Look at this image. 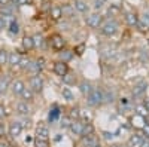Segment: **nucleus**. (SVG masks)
<instances>
[{
    "label": "nucleus",
    "mask_w": 149,
    "mask_h": 147,
    "mask_svg": "<svg viewBox=\"0 0 149 147\" xmlns=\"http://www.w3.org/2000/svg\"><path fill=\"white\" fill-rule=\"evenodd\" d=\"M85 104L90 108H97L104 106V98H103V86H94V89L90 92L88 97H85Z\"/></svg>",
    "instance_id": "nucleus-1"
},
{
    "label": "nucleus",
    "mask_w": 149,
    "mask_h": 147,
    "mask_svg": "<svg viewBox=\"0 0 149 147\" xmlns=\"http://www.w3.org/2000/svg\"><path fill=\"white\" fill-rule=\"evenodd\" d=\"M98 31H100V34L104 36V37H113V36L119 31V22L115 18H107V19L103 21Z\"/></svg>",
    "instance_id": "nucleus-2"
},
{
    "label": "nucleus",
    "mask_w": 149,
    "mask_h": 147,
    "mask_svg": "<svg viewBox=\"0 0 149 147\" xmlns=\"http://www.w3.org/2000/svg\"><path fill=\"white\" fill-rule=\"evenodd\" d=\"M48 46L51 48L52 51L60 52V51H63L64 48H67V42H66V39H64L61 34L54 33V34H51V36L48 37Z\"/></svg>",
    "instance_id": "nucleus-3"
},
{
    "label": "nucleus",
    "mask_w": 149,
    "mask_h": 147,
    "mask_svg": "<svg viewBox=\"0 0 149 147\" xmlns=\"http://www.w3.org/2000/svg\"><path fill=\"white\" fill-rule=\"evenodd\" d=\"M29 88L37 95V94H42L43 88H45V80L42 77V75H33L29 77Z\"/></svg>",
    "instance_id": "nucleus-4"
},
{
    "label": "nucleus",
    "mask_w": 149,
    "mask_h": 147,
    "mask_svg": "<svg viewBox=\"0 0 149 147\" xmlns=\"http://www.w3.org/2000/svg\"><path fill=\"white\" fill-rule=\"evenodd\" d=\"M103 21H104V18H103V15L100 14V12H93V14H88L86 18H85L86 26H88L90 28H93V30H98V28H100Z\"/></svg>",
    "instance_id": "nucleus-5"
},
{
    "label": "nucleus",
    "mask_w": 149,
    "mask_h": 147,
    "mask_svg": "<svg viewBox=\"0 0 149 147\" xmlns=\"http://www.w3.org/2000/svg\"><path fill=\"white\" fill-rule=\"evenodd\" d=\"M146 91H148V80H145V79H140L137 82H134V85L130 89L133 98H142L146 94Z\"/></svg>",
    "instance_id": "nucleus-6"
},
{
    "label": "nucleus",
    "mask_w": 149,
    "mask_h": 147,
    "mask_svg": "<svg viewBox=\"0 0 149 147\" xmlns=\"http://www.w3.org/2000/svg\"><path fill=\"white\" fill-rule=\"evenodd\" d=\"M22 125L19 124V120L18 119H12L9 124H8V137L10 140H15L18 138L21 134H22Z\"/></svg>",
    "instance_id": "nucleus-7"
},
{
    "label": "nucleus",
    "mask_w": 149,
    "mask_h": 147,
    "mask_svg": "<svg viewBox=\"0 0 149 147\" xmlns=\"http://www.w3.org/2000/svg\"><path fill=\"white\" fill-rule=\"evenodd\" d=\"M15 113L18 117H22V116H30L31 117V104L26 103V101H21L18 100L15 103Z\"/></svg>",
    "instance_id": "nucleus-8"
},
{
    "label": "nucleus",
    "mask_w": 149,
    "mask_h": 147,
    "mask_svg": "<svg viewBox=\"0 0 149 147\" xmlns=\"http://www.w3.org/2000/svg\"><path fill=\"white\" fill-rule=\"evenodd\" d=\"M97 144H100V137H98L97 134L81 137L79 141H78V147H94Z\"/></svg>",
    "instance_id": "nucleus-9"
},
{
    "label": "nucleus",
    "mask_w": 149,
    "mask_h": 147,
    "mask_svg": "<svg viewBox=\"0 0 149 147\" xmlns=\"http://www.w3.org/2000/svg\"><path fill=\"white\" fill-rule=\"evenodd\" d=\"M51 132H49V126L46 125V122H39L34 128V138H43L49 140Z\"/></svg>",
    "instance_id": "nucleus-10"
},
{
    "label": "nucleus",
    "mask_w": 149,
    "mask_h": 147,
    "mask_svg": "<svg viewBox=\"0 0 149 147\" xmlns=\"http://www.w3.org/2000/svg\"><path fill=\"white\" fill-rule=\"evenodd\" d=\"M43 63H45L43 58H34V59H31V61H30V66H29V68H27V73H30L31 76H33V75H40L42 70H43V67H45Z\"/></svg>",
    "instance_id": "nucleus-11"
},
{
    "label": "nucleus",
    "mask_w": 149,
    "mask_h": 147,
    "mask_svg": "<svg viewBox=\"0 0 149 147\" xmlns=\"http://www.w3.org/2000/svg\"><path fill=\"white\" fill-rule=\"evenodd\" d=\"M27 85L26 82H24L22 79H14L10 82V86H9V92L14 95V97H19L24 91V88H26Z\"/></svg>",
    "instance_id": "nucleus-12"
},
{
    "label": "nucleus",
    "mask_w": 149,
    "mask_h": 147,
    "mask_svg": "<svg viewBox=\"0 0 149 147\" xmlns=\"http://www.w3.org/2000/svg\"><path fill=\"white\" fill-rule=\"evenodd\" d=\"M69 64L67 63H63V61H54L52 63V71H54V75L58 76V77H63L66 76L67 73H69Z\"/></svg>",
    "instance_id": "nucleus-13"
},
{
    "label": "nucleus",
    "mask_w": 149,
    "mask_h": 147,
    "mask_svg": "<svg viewBox=\"0 0 149 147\" xmlns=\"http://www.w3.org/2000/svg\"><path fill=\"white\" fill-rule=\"evenodd\" d=\"M61 82H63L64 86H74V85L78 86V83H79V76H78L76 71L69 70L67 75L61 77Z\"/></svg>",
    "instance_id": "nucleus-14"
},
{
    "label": "nucleus",
    "mask_w": 149,
    "mask_h": 147,
    "mask_svg": "<svg viewBox=\"0 0 149 147\" xmlns=\"http://www.w3.org/2000/svg\"><path fill=\"white\" fill-rule=\"evenodd\" d=\"M78 89H79V94L85 98V97H88V95H90V92L94 89V85H93L90 80H86V79H79Z\"/></svg>",
    "instance_id": "nucleus-15"
},
{
    "label": "nucleus",
    "mask_w": 149,
    "mask_h": 147,
    "mask_svg": "<svg viewBox=\"0 0 149 147\" xmlns=\"http://www.w3.org/2000/svg\"><path fill=\"white\" fill-rule=\"evenodd\" d=\"M74 58V51L73 49H70V48H64L63 51H60V52H57V59L58 61H63V63H70V61Z\"/></svg>",
    "instance_id": "nucleus-16"
},
{
    "label": "nucleus",
    "mask_w": 149,
    "mask_h": 147,
    "mask_svg": "<svg viewBox=\"0 0 149 147\" xmlns=\"http://www.w3.org/2000/svg\"><path fill=\"white\" fill-rule=\"evenodd\" d=\"M143 141H145V137L142 135V134L134 132V134H131V135L128 137V140H127V147H142Z\"/></svg>",
    "instance_id": "nucleus-17"
},
{
    "label": "nucleus",
    "mask_w": 149,
    "mask_h": 147,
    "mask_svg": "<svg viewBox=\"0 0 149 147\" xmlns=\"http://www.w3.org/2000/svg\"><path fill=\"white\" fill-rule=\"evenodd\" d=\"M69 131H70L72 135L81 138V137H82V132H84V122H82L81 119H79V120H73L72 125H70V128H69Z\"/></svg>",
    "instance_id": "nucleus-18"
},
{
    "label": "nucleus",
    "mask_w": 149,
    "mask_h": 147,
    "mask_svg": "<svg viewBox=\"0 0 149 147\" xmlns=\"http://www.w3.org/2000/svg\"><path fill=\"white\" fill-rule=\"evenodd\" d=\"M21 59H22V54L18 52V51H12L9 52V59H8V66L10 68H18L19 63H21Z\"/></svg>",
    "instance_id": "nucleus-19"
},
{
    "label": "nucleus",
    "mask_w": 149,
    "mask_h": 147,
    "mask_svg": "<svg viewBox=\"0 0 149 147\" xmlns=\"http://www.w3.org/2000/svg\"><path fill=\"white\" fill-rule=\"evenodd\" d=\"M21 33V27H19V22L17 19L12 18L8 24V34L12 36V37H17V36Z\"/></svg>",
    "instance_id": "nucleus-20"
},
{
    "label": "nucleus",
    "mask_w": 149,
    "mask_h": 147,
    "mask_svg": "<svg viewBox=\"0 0 149 147\" xmlns=\"http://www.w3.org/2000/svg\"><path fill=\"white\" fill-rule=\"evenodd\" d=\"M124 19H125V24L128 27L131 28H136V26H137V22H139V17L136 12H125V17H124Z\"/></svg>",
    "instance_id": "nucleus-21"
},
{
    "label": "nucleus",
    "mask_w": 149,
    "mask_h": 147,
    "mask_svg": "<svg viewBox=\"0 0 149 147\" xmlns=\"http://www.w3.org/2000/svg\"><path fill=\"white\" fill-rule=\"evenodd\" d=\"M21 48H22V51H24V52H31L33 49H36L31 36H24L22 40H21Z\"/></svg>",
    "instance_id": "nucleus-22"
},
{
    "label": "nucleus",
    "mask_w": 149,
    "mask_h": 147,
    "mask_svg": "<svg viewBox=\"0 0 149 147\" xmlns=\"http://www.w3.org/2000/svg\"><path fill=\"white\" fill-rule=\"evenodd\" d=\"M19 98H21V101H26L29 104H33L34 103V98H36V94L29 86H26V88H24V91H22V94L19 95Z\"/></svg>",
    "instance_id": "nucleus-23"
},
{
    "label": "nucleus",
    "mask_w": 149,
    "mask_h": 147,
    "mask_svg": "<svg viewBox=\"0 0 149 147\" xmlns=\"http://www.w3.org/2000/svg\"><path fill=\"white\" fill-rule=\"evenodd\" d=\"M103 98H104V104H112L118 100L115 91L110 88H103Z\"/></svg>",
    "instance_id": "nucleus-24"
},
{
    "label": "nucleus",
    "mask_w": 149,
    "mask_h": 147,
    "mask_svg": "<svg viewBox=\"0 0 149 147\" xmlns=\"http://www.w3.org/2000/svg\"><path fill=\"white\" fill-rule=\"evenodd\" d=\"M10 82H12V80H9V77H8L6 75H0V94H2V97L9 92Z\"/></svg>",
    "instance_id": "nucleus-25"
},
{
    "label": "nucleus",
    "mask_w": 149,
    "mask_h": 147,
    "mask_svg": "<svg viewBox=\"0 0 149 147\" xmlns=\"http://www.w3.org/2000/svg\"><path fill=\"white\" fill-rule=\"evenodd\" d=\"M48 15H49V18H51L52 21H60L61 18H63V10H61V6H51Z\"/></svg>",
    "instance_id": "nucleus-26"
},
{
    "label": "nucleus",
    "mask_w": 149,
    "mask_h": 147,
    "mask_svg": "<svg viewBox=\"0 0 149 147\" xmlns=\"http://www.w3.org/2000/svg\"><path fill=\"white\" fill-rule=\"evenodd\" d=\"M31 37H33V42H34V48H36V49L43 48L45 43H48V39L43 37V34H42V33H34Z\"/></svg>",
    "instance_id": "nucleus-27"
},
{
    "label": "nucleus",
    "mask_w": 149,
    "mask_h": 147,
    "mask_svg": "<svg viewBox=\"0 0 149 147\" xmlns=\"http://www.w3.org/2000/svg\"><path fill=\"white\" fill-rule=\"evenodd\" d=\"M66 116H69L72 120H79V119H81V107H78V106L69 107Z\"/></svg>",
    "instance_id": "nucleus-28"
},
{
    "label": "nucleus",
    "mask_w": 149,
    "mask_h": 147,
    "mask_svg": "<svg viewBox=\"0 0 149 147\" xmlns=\"http://www.w3.org/2000/svg\"><path fill=\"white\" fill-rule=\"evenodd\" d=\"M72 6L74 8V10H78L79 14H86V12H88V9H90L85 0H74Z\"/></svg>",
    "instance_id": "nucleus-29"
},
{
    "label": "nucleus",
    "mask_w": 149,
    "mask_h": 147,
    "mask_svg": "<svg viewBox=\"0 0 149 147\" xmlns=\"http://www.w3.org/2000/svg\"><path fill=\"white\" fill-rule=\"evenodd\" d=\"M60 94H61V97H63V100H66L67 103H73L74 101V94L72 92V89L69 86H63L61 91H60Z\"/></svg>",
    "instance_id": "nucleus-30"
},
{
    "label": "nucleus",
    "mask_w": 149,
    "mask_h": 147,
    "mask_svg": "<svg viewBox=\"0 0 149 147\" xmlns=\"http://www.w3.org/2000/svg\"><path fill=\"white\" fill-rule=\"evenodd\" d=\"M91 134H95V126L93 122H84V132H82V137L85 135H91Z\"/></svg>",
    "instance_id": "nucleus-31"
},
{
    "label": "nucleus",
    "mask_w": 149,
    "mask_h": 147,
    "mask_svg": "<svg viewBox=\"0 0 149 147\" xmlns=\"http://www.w3.org/2000/svg\"><path fill=\"white\" fill-rule=\"evenodd\" d=\"M60 116V107L58 106H54L52 110L49 108V115H48V122L49 124H52V122L57 120V117Z\"/></svg>",
    "instance_id": "nucleus-32"
},
{
    "label": "nucleus",
    "mask_w": 149,
    "mask_h": 147,
    "mask_svg": "<svg viewBox=\"0 0 149 147\" xmlns=\"http://www.w3.org/2000/svg\"><path fill=\"white\" fill-rule=\"evenodd\" d=\"M8 59H9V51L0 49V67L8 66Z\"/></svg>",
    "instance_id": "nucleus-33"
},
{
    "label": "nucleus",
    "mask_w": 149,
    "mask_h": 147,
    "mask_svg": "<svg viewBox=\"0 0 149 147\" xmlns=\"http://www.w3.org/2000/svg\"><path fill=\"white\" fill-rule=\"evenodd\" d=\"M72 122H73V120H72L69 116H66V115H64L63 117L60 119V128H61V129H69V128H70V125H72Z\"/></svg>",
    "instance_id": "nucleus-34"
},
{
    "label": "nucleus",
    "mask_w": 149,
    "mask_h": 147,
    "mask_svg": "<svg viewBox=\"0 0 149 147\" xmlns=\"http://www.w3.org/2000/svg\"><path fill=\"white\" fill-rule=\"evenodd\" d=\"M19 124L22 125V129H29L31 126V117L30 116H22V117H18Z\"/></svg>",
    "instance_id": "nucleus-35"
},
{
    "label": "nucleus",
    "mask_w": 149,
    "mask_h": 147,
    "mask_svg": "<svg viewBox=\"0 0 149 147\" xmlns=\"http://www.w3.org/2000/svg\"><path fill=\"white\" fill-rule=\"evenodd\" d=\"M61 10H63V17L72 18L73 17V12H74V8L72 5H64L63 8H61Z\"/></svg>",
    "instance_id": "nucleus-36"
},
{
    "label": "nucleus",
    "mask_w": 149,
    "mask_h": 147,
    "mask_svg": "<svg viewBox=\"0 0 149 147\" xmlns=\"http://www.w3.org/2000/svg\"><path fill=\"white\" fill-rule=\"evenodd\" d=\"M33 144H34V147H51L49 140H43V138H34Z\"/></svg>",
    "instance_id": "nucleus-37"
},
{
    "label": "nucleus",
    "mask_w": 149,
    "mask_h": 147,
    "mask_svg": "<svg viewBox=\"0 0 149 147\" xmlns=\"http://www.w3.org/2000/svg\"><path fill=\"white\" fill-rule=\"evenodd\" d=\"M136 28H137L140 33H148V31H149V26H148V24H145L142 19H139V22H137V26H136Z\"/></svg>",
    "instance_id": "nucleus-38"
},
{
    "label": "nucleus",
    "mask_w": 149,
    "mask_h": 147,
    "mask_svg": "<svg viewBox=\"0 0 149 147\" xmlns=\"http://www.w3.org/2000/svg\"><path fill=\"white\" fill-rule=\"evenodd\" d=\"M73 51H74V55H82L84 54V51H85V43H79V45H76L73 48Z\"/></svg>",
    "instance_id": "nucleus-39"
},
{
    "label": "nucleus",
    "mask_w": 149,
    "mask_h": 147,
    "mask_svg": "<svg viewBox=\"0 0 149 147\" xmlns=\"http://www.w3.org/2000/svg\"><path fill=\"white\" fill-rule=\"evenodd\" d=\"M8 135V128L5 126L3 122H0V140H5Z\"/></svg>",
    "instance_id": "nucleus-40"
},
{
    "label": "nucleus",
    "mask_w": 149,
    "mask_h": 147,
    "mask_svg": "<svg viewBox=\"0 0 149 147\" xmlns=\"http://www.w3.org/2000/svg\"><path fill=\"white\" fill-rule=\"evenodd\" d=\"M9 21H10V19H8V18H5V17L0 15V31H3L5 28H8Z\"/></svg>",
    "instance_id": "nucleus-41"
},
{
    "label": "nucleus",
    "mask_w": 149,
    "mask_h": 147,
    "mask_svg": "<svg viewBox=\"0 0 149 147\" xmlns=\"http://www.w3.org/2000/svg\"><path fill=\"white\" fill-rule=\"evenodd\" d=\"M103 5H104V0H95V2H94V10L95 12L100 10L103 8Z\"/></svg>",
    "instance_id": "nucleus-42"
},
{
    "label": "nucleus",
    "mask_w": 149,
    "mask_h": 147,
    "mask_svg": "<svg viewBox=\"0 0 149 147\" xmlns=\"http://www.w3.org/2000/svg\"><path fill=\"white\" fill-rule=\"evenodd\" d=\"M6 116H8V113H6V107L3 106V103H0V119L3 120Z\"/></svg>",
    "instance_id": "nucleus-43"
},
{
    "label": "nucleus",
    "mask_w": 149,
    "mask_h": 147,
    "mask_svg": "<svg viewBox=\"0 0 149 147\" xmlns=\"http://www.w3.org/2000/svg\"><path fill=\"white\" fill-rule=\"evenodd\" d=\"M118 12H119V8H118V6L110 5V8H109V14H110V17H113L115 14H118Z\"/></svg>",
    "instance_id": "nucleus-44"
},
{
    "label": "nucleus",
    "mask_w": 149,
    "mask_h": 147,
    "mask_svg": "<svg viewBox=\"0 0 149 147\" xmlns=\"http://www.w3.org/2000/svg\"><path fill=\"white\" fill-rule=\"evenodd\" d=\"M27 3H30V0H17L15 6H17V8H22V6H26Z\"/></svg>",
    "instance_id": "nucleus-45"
},
{
    "label": "nucleus",
    "mask_w": 149,
    "mask_h": 147,
    "mask_svg": "<svg viewBox=\"0 0 149 147\" xmlns=\"http://www.w3.org/2000/svg\"><path fill=\"white\" fill-rule=\"evenodd\" d=\"M145 24H148L149 26V10H146V12H143V15H142V18H140Z\"/></svg>",
    "instance_id": "nucleus-46"
},
{
    "label": "nucleus",
    "mask_w": 149,
    "mask_h": 147,
    "mask_svg": "<svg viewBox=\"0 0 149 147\" xmlns=\"http://www.w3.org/2000/svg\"><path fill=\"white\" fill-rule=\"evenodd\" d=\"M0 147H10V143L5 138V140H0Z\"/></svg>",
    "instance_id": "nucleus-47"
},
{
    "label": "nucleus",
    "mask_w": 149,
    "mask_h": 147,
    "mask_svg": "<svg viewBox=\"0 0 149 147\" xmlns=\"http://www.w3.org/2000/svg\"><path fill=\"white\" fill-rule=\"evenodd\" d=\"M143 106L146 107V110H148V115H149V98H146V100L143 101Z\"/></svg>",
    "instance_id": "nucleus-48"
},
{
    "label": "nucleus",
    "mask_w": 149,
    "mask_h": 147,
    "mask_svg": "<svg viewBox=\"0 0 149 147\" xmlns=\"http://www.w3.org/2000/svg\"><path fill=\"white\" fill-rule=\"evenodd\" d=\"M8 3H10V0H0V8H2V6H6Z\"/></svg>",
    "instance_id": "nucleus-49"
},
{
    "label": "nucleus",
    "mask_w": 149,
    "mask_h": 147,
    "mask_svg": "<svg viewBox=\"0 0 149 147\" xmlns=\"http://www.w3.org/2000/svg\"><path fill=\"white\" fill-rule=\"evenodd\" d=\"M43 2H45V0H30V3H36V5H40Z\"/></svg>",
    "instance_id": "nucleus-50"
},
{
    "label": "nucleus",
    "mask_w": 149,
    "mask_h": 147,
    "mask_svg": "<svg viewBox=\"0 0 149 147\" xmlns=\"http://www.w3.org/2000/svg\"><path fill=\"white\" fill-rule=\"evenodd\" d=\"M94 147H103L102 144H97V146H94Z\"/></svg>",
    "instance_id": "nucleus-51"
},
{
    "label": "nucleus",
    "mask_w": 149,
    "mask_h": 147,
    "mask_svg": "<svg viewBox=\"0 0 149 147\" xmlns=\"http://www.w3.org/2000/svg\"><path fill=\"white\" fill-rule=\"evenodd\" d=\"M15 2H17V0H10V3H14V5H15Z\"/></svg>",
    "instance_id": "nucleus-52"
},
{
    "label": "nucleus",
    "mask_w": 149,
    "mask_h": 147,
    "mask_svg": "<svg viewBox=\"0 0 149 147\" xmlns=\"http://www.w3.org/2000/svg\"><path fill=\"white\" fill-rule=\"evenodd\" d=\"M148 46H149V37H148Z\"/></svg>",
    "instance_id": "nucleus-53"
},
{
    "label": "nucleus",
    "mask_w": 149,
    "mask_h": 147,
    "mask_svg": "<svg viewBox=\"0 0 149 147\" xmlns=\"http://www.w3.org/2000/svg\"><path fill=\"white\" fill-rule=\"evenodd\" d=\"M148 119H149V115H148Z\"/></svg>",
    "instance_id": "nucleus-54"
}]
</instances>
